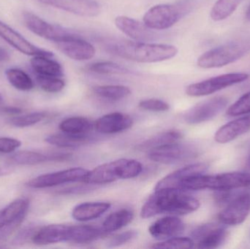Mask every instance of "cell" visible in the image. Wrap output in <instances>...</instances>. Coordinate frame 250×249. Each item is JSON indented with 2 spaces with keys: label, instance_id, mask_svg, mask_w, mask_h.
<instances>
[{
  "label": "cell",
  "instance_id": "1",
  "mask_svg": "<svg viewBox=\"0 0 250 249\" xmlns=\"http://www.w3.org/2000/svg\"><path fill=\"white\" fill-rule=\"evenodd\" d=\"M200 207V202L195 197L180 190H154L142 207L141 216L149 219L159 214L180 216L193 213Z\"/></svg>",
  "mask_w": 250,
  "mask_h": 249
},
{
  "label": "cell",
  "instance_id": "2",
  "mask_svg": "<svg viewBox=\"0 0 250 249\" xmlns=\"http://www.w3.org/2000/svg\"><path fill=\"white\" fill-rule=\"evenodd\" d=\"M108 50L121 58L141 63L166 61L178 54L174 45L138 41H120L110 45Z\"/></svg>",
  "mask_w": 250,
  "mask_h": 249
},
{
  "label": "cell",
  "instance_id": "3",
  "mask_svg": "<svg viewBox=\"0 0 250 249\" xmlns=\"http://www.w3.org/2000/svg\"><path fill=\"white\" fill-rule=\"evenodd\" d=\"M250 187V172H231L191 177L182 184L183 191L234 190Z\"/></svg>",
  "mask_w": 250,
  "mask_h": 249
},
{
  "label": "cell",
  "instance_id": "4",
  "mask_svg": "<svg viewBox=\"0 0 250 249\" xmlns=\"http://www.w3.org/2000/svg\"><path fill=\"white\" fill-rule=\"evenodd\" d=\"M143 166L135 159H120L103 164L89 171L83 181L86 184H110L121 179L135 178L141 173Z\"/></svg>",
  "mask_w": 250,
  "mask_h": 249
},
{
  "label": "cell",
  "instance_id": "5",
  "mask_svg": "<svg viewBox=\"0 0 250 249\" xmlns=\"http://www.w3.org/2000/svg\"><path fill=\"white\" fill-rule=\"evenodd\" d=\"M195 6L194 0H182L173 4H157L146 12L143 21L153 30H166L189 14Z\"/></svg>",
  "mask_w": 250,
  "mask_h": 249
},
{
  "label": "cell",
  "instance_id": "6",
  "mask_svg": "<svg viewBox=\"0 0 250 249\" xmlns=\"http://www.w3.org/2000/svg\"><path fill=\"white\" fill-rule=\"evenodd\" d=\"M250 51V37L223 44L200 56L197 65L202 69L220 68L242 58Z\"/></svg>",
  "mask_w": 250,
  "mask_h": 249
},
{
  "label": "cell",
  "instance_id": "7",
  "mask_svg": "<svg viewBox=\"0 0 250 249\" xmlns=\"http://www.w3.org/2000/svg\"><path fill=\"white\" fill-rule=\"evenodd\" d=\"M23 21L32 33L54 43L78 36L73 31L60 25L48 23L30 12H23Z\"/></svg>",
  "mask_w": 250,
  "mask_h": 249
},
{
  "label": "cell",
  "instance_id": "8",
  "mask_svg": "<svg viewBox=\"0 0 250 249\" xmlns=\"http://www.w3.org/2000/svg\"><path fill=\"white\" fill-rule=\"evenodd\" d=\"M248 78L249 75L244 73L220 75L198 83H192L186 88L185 92L190 96H207L226 88L242 83Z\"/></svg>",
  "mask_w": 250,
  "mask_h": 249
},
{
  "label": "cell",
  "instance_id": "9",
  "mask_svg": "<svg viewBox=\"0 0 250 249\" xmlns=\"http://www.w3.org/2000/svg\"><path fill=\"white\" fill-rule=\"evenodd\" d=\"M198 153V149L192 145L176 142L151 149L148 156L153 162L173 165L193 159Z\"/></svg>",
  "mask_w": 250,
  "mask_h": 249
},
{
  "label": "cell",
  "instance_id": "10",
  "mask_svg": "<svg viewBox=\"0 0 250 249\" xmlns=\"http://www.w3.org/2000/svg\"><path fill=\"white\" fill-rule=\"evenodd\" d=\"M229 100L224 96L206 99L194 105L184 114V119L189 124L206 122L217 116L227 106Z\"/></svg>",
  "mask_w": 250,
  "mask_h": 249
},
{
  "label": "cell",
  "instance_id": "11",
  "mask_svg": "<svg viewBox=\"0 0 250 249\" xmlns=\"http://www.w3.org/2000/svg\"><path fill=\"white\" fill-rule=\"evenodd\" d=\"M89 171L82 168H70L58 172L44 174L28 181L27 187L32 189H45L70 182L83 181Z\"/></svg>",
  "mask_w": 250,
  "mask_h": 249
},
{
  "label": "cell",
  "instance_id": "12",
  "mask_svg": "<svg viewBox=\"0 0 250 249\" xmlns=\"http://www.w3.org/2000/svg\"><path fill=\"white\" fill-rule=\"evenodd\" d=\"M0 38L7 42L9 45L16 48L17 51L25 55L45 56L54 57V54L31 43L26 38H23L17 31L0 20Z\"/></svg>",
  "mask_w": 250,
  "mask_h": 249
},
{
  "label": "cell",
  "instance_id": "13",
  "mask_svg": "<svg viewBox=\"0 0 250 249\" xmlns=\"http://www.w3.org/2000/svg\"><path fill=\"white\" fill-rule=\"evenodd\" d=\"M250 212V195L239 194L233 198L218 216L220 222L226 225H240L246 220Z\"/></svg>",
  "mask_w": 250,
  "mask_h": 249
},
{
  "label": "cell",
  "instance_id": "14",
  "mask_svg": "<svg viewBox=\"0 0 250 249\" xmlns=\"http://www.w3.org/2000/svg\"><path fill=\"white\" fill-rule=\"evenodd\" d=\"M227 235L226 228L214 223L200 225L191 233L198 248L204 249L218 248L226 241Z\"/></svg>",
  "mask_w": 250,
  "mask_h": 249
},
{
  "label": "cell",
  "instance_id": "15",
  "mask_svg": "<svg viewBox=\"0 0 250 249\" xmlns=\"http://www.w3.org/2000/svg\"><path fill=\"white\" fill-rule=\"evenodd\" d=\"M64 11L82 16L95 17L101 13V4L95 0H38Z\"/></svg>",
  "mask_w": 250,
  "mask_h": 249
},
{
  "label": "cell",
  "instance_id": "16",
  "mask_svg": "<svg viewBox=\"0 0 250 249\" xmlns=\"http://www.w3.org/2000/svg\"><path fill=\"white\" fill-rule=\"evenodd\" d=\"M116 26L125 35L138 42H151L158 38L153 29L148 28L144 22L125 16H117L114 20Z\"/></svg>",
  "mask_w": 250,
  "mask_h": 249
},
{
  "label": "cell",
  "instance_id": "17",
  "mask_svg": "<svg viewBox=\"0 0 250 249\" xmlns=\"http://www.w3.org/2000/svg\"><path fill=\"white\" fill-rule=\"evenodd\" d=\"M208 166L206 163H195L180 168L174 172L160 180L154 190H181L182 184L191 177L202 175L207 172ZM183 191V190H182Z\"/></svg>",
  "mask_w": 250,
  "mask_h": 249
},
{
  "label": "cell",
  "instance_id": "18",
  "mask_svg": "<svg viewBox=\"0 0 250 249\" xmlns=\"http://www.w3.org/2000/svg\"><path fill=\"white\" fill-rule=\"evenodd\" d=\"M55 44L62 53L76 61H82L91 59L95 57L96 53L93 45L85 40L79 35Z\"/></svg>",
  "mask_w": 250,
  "mask_h": 249
},
{
  "label": "cell",
  "instance_id": "19",
  "mask_svg": "<svg viewBox=\"0 0 250 249\" xmlns=\"http://www.w3.org/2000/svg\"><path fill=\"white\" fill-rule=\"evenodd\" d=\"M71 228L72 226L65 225H50L42 227L32 235V242L39 246L69 242Z\"/></svg>",
  "mask_w": 250,
  "mask_h": 249
},
{
  "label": "cell",
  "instance_id": "20",
  "mask_svg": "<svg viewBox=\"0 0 250 249\" xmlns=\"http://www.w3.org/2000/svg\"><path fill=\"white\" fill-rule=\"evenodd\" d=\"M29 201L26 198H19L0 211V230L4 228L18 226L22 222L29 210Z\"/></svg>",
  "mask_w": 250,
  "mask_h": 249
},
{
  "label": "cell",
  "instance_id": "21",
  "mask_svg": "<svg viewBox=\"0 0 250 249\" xmlns=\"http://www.w3.org/2000/svg\"><path fill=\"white\" fill-rule=\"evenodd\" d=\"M185 230V225L176 216H166L153 223L148 229L150 235L157 240L169 239L178 236Z\"/></svg>",
  "mask_w": 250,
  "mask_h": 249
},
{
  "label": "cell",
  "instance_id": "22",
  "mask_svg": "<svg viewBox=\"0 0 250 249\" xmlns=\"http://www.w3.org/2000/svg\"><path fill=\"white\" fill-rule=\"evenodd\" d=\"M133 124L132 118L122 113H112L101 117L95 122L98 133L110 134L122 133L130 128Z\"/></svg>",
  "mask_w": 250,
  "mask_h": 249
},
{
  "label": "cell",
  "instance_id": "23",
  "mask_svg": "<svg viewBox=\"0 0 250 249\" xmlns=\"http://www.w3.org/2000/svg\"><path fill=\"white\" fill-rule=\"evenodd\" d=\"M250 130V116L242 117L230 121L220 127L214 135V140L219 143H227L245 134Z\"/></svg>",
  "mask_w": 250,
  "mask_h": 249
},
{
  "label": "cell",
  "instance_id": "24",
  "mask_svg": "<svg viewBox=\"0 0 250 249\" xmlns=\"http://www.w3.org/2000/svg\"><path fill=\"white\" fill-rule=\"evenodd\" d=\"M111 208V204L105 202H90L79 205L72 212L73 219L79 222H87L98 219Z\"/></svg>",
  "mask_w": 250,
  "mask_h": 249
},
{
  "label": "cell",
  "instance_id": "25",
  "mask_svg": "<svg viewBox=\"0 0 250 249\" xmlns=\"http://www.w3.org/2000/svg\"><path fill=\"white\" fill-rule=\"evenodd\" d=\"M52 58L45 56H35L31 58V67L37 76L59 77L64 76L62 66Z\"/></svg>",
  "mask_w": 250,
  "mask_h": 249
},
{
  "label": "cell",
  "instance_id": "26",
  "mask_svg": "<svg viewBox=\"0 0 250 249\" xmlns=\"http://www.w3.org/2000/svg\"><path fill=\"white\" fill-rule=\"evenodd\" d=\"M91 137L87 134H74L63 133L51 134L45 138V141L53 146L64 149H76L89 143Z\"/></svg>",
  "mask_w": 250,
  "mask_h": 249
},
{
  "label": "cell",
  "instance_id": "27",
  "mask_svg": "<svg viewBox=\"0 0 250 249\" xmlns=\"http://www.w3.org/2000/svg\"><path fill=\"white\" fill-rule=\"evenodd\" d=\"M104 230L89 225L72 226L71 235L69 242L85 244L93 242L105 235Z\"/></svg>",
  "mask_w": 250,
  "mask_h": 249
},
{
  "label": "cell",
  "instance_id": "28",
  "mask_svg": "<svg viewBox=\"0 0 250 249\" xmlns=\"http://www.w3.org/2000/svg\"><path fill=\"white\" fill-rule=\"evenodd\" d=\"M182 137V134L177 130H168L156 134L150 137L138 146V149L142 151H150L151 149L160 146H166L170 143L179 141Z\"/></svg>",
  "mask_w": 250,
  "mask_h": 249
},
{
  "label": "cell",
  "instance_id": "29",
  "mask_svg": "<svg viewBox=\"0 0 250 249\" xmlns=\"http://www.w3.org/2000/svg\"><path fill=\"white\" fill-rule=\"evenodd\" d=\"M133 217V213L127 209H123L114 212L105 219L103 224V230L105 231V233L119 230L129 225Z\"/></svg>",
  "mask_w": 250,
  "mask_h": 249
},
{
  "label": "cell",
  "instance_id": "30",
  "mask_svg": "<svg viewBox=\"0 0 250 249\" xmlns=\"http://www.w3.org/2000/svg\"><path fill=\"white\" fill-rule=\"evenodd\" d=\"M92 127L93 124L88 118L81 116L70 117L60 124V130L62 132L74 134H87Z\"/></svg>",
  "mask_w": 250,
  "mask_h": 249
},
{
  "label": "cell",
  "instance_id": "31",
  "mask_svg": "<svg viewBox=\"0 0 250 249\" xmlns=\"http://www.w3.org/2000/svg\"><path fill=\"white\" fill-rule=\"evenodd\" d=\"M7 80L12 86L21 92H29L34 88V82L30 76L23 70L11 68L5 71Z\"/></svg>",
  "mask_w": 250,
  "mask_h": 249
},
{
  "label": "cell",
  "instance_id": "32",
  "mask_svg": "<svg viewBox=\"0 0 250 249\" xmlns=\"http://www.w3.org/2000/svg\"><path fill=\"white\" fill-rule=\"evenodd\" d=\"M244 0H217L211 9L210 16L214 21H220L231 16Z\"/></svg>",
  "mask_w": 250,
  "mask_h": 249
},
{
  "label": "cell",
  "instance_id": "33",
  "mask_svg": "<svg viewBox=\"0 0 250 249\" xmlns=\"http://www.w3.org/2000/svg\"><path fill=\"white\" fill-rule=\"evenodd\" d=\"M93 91L94 93L100 97L113 101L124 99L131 94L130 89L123 85L95 86Z\"/></svg>",
  "mask_w": 250,
  "mask_h": 249
},
{
  "label": "cell",
  "instance_id": "34",
  "mask_svg": "<svg viewBox=\"0 0 250 249\" xmlns=\"http://www.w3.org/2000/svg\"><path fill=\"white\" fill-rule=\"evenodd\" d=\"M13 163L20 165H36L45 162H51V153L43 154L32 151H21L11 157Z\"/></svg>",
  "mask_w": 250,
  "mask_h": 249
},
{
  "label": "cell",
  "instance_id": "35",
  "mask_svg": "<svg viewBox=\"0 0 250 249\" xmlns=\"http://www.w3.org/2000/svg\"><path fill=\"white\" fill-rule=\"evenodd\" d=\"M89 70L93 73L103 75L130 74L129 69L112 61H100L89 66Z\"/></svg>",
  "mask_w": 250,
  "mask_h": 249
},
{
  "label": "cell",
  "instance_id": "36",
  "mask_svg": "<svg viewBox=\"0 0 250 249\" xmlns=\"http://www.w3.org/2000/svg\"><path fill=\"white\" fill-rule=\"evenodd\" d=\"M36 80L41 89L48 93L61 92L65 86V83L61 77L37 76Z\"/></svg>",
  "mask_w": 250,
  "mask_h": 249
},
{
  "label": "cell",
  "instance_id": "37",
  "mask_svg": "<svg viewBox=\"0 0 250 249\" xmlns=\"http://www.w3.org/2000/svg\"><path fill=\"white\" fill-rule=\"evenodd\" d=\"M45 114L43 113H31L25 115H18L10 118V124L16 127L23 128V127H31L41 122L45 118Z\"/></svg>",
  "mask_w": 250,
  "mask_h": 249
},
{
  "label": "cell",
  "instance_id": "38",
  "mask_svg": "<svg viewBox=\"0 0 250 249\" xmlns=\"http://www.w3.org/2000/svg\"><path fill=\"white\" fill-rule=\"evenodd\" d=\"M193 247L194 241L192 238L176 236L154 244L151 247L154 249H191Z\"/></svg>",
  "mask_w": 250,
  "mask_h": 249
},
{
  "label": "cell",
  "instance_id": "39",
  "mask_svg": "<svg viewBox=\"0 0 250 249\" xmlns=\"http://www.w3.org/2000/svg\"><path fill=\"white\" fill-rule=\"evenodd\" d=\"M250 114V91L242 95L233 105L229 107L227 114L229 116H239Z\"/></svg>",
  "mask_w": 250,
  "mask_h": 249
},
{
  "label": "cell",
  "instance_id": "40",
  "mask_svg": "<svg viewBox=\"0 0 250 249\" xmlns=\"http://www.w3.org/2000/svg\"><path fill=\"white\" fill-rule=\"evenodd\" d=\"M138 106L141 109L153 112H165L170 108V105L167 102L159 99H144L139 102Z\"/></svg>",
  "mask_w": 250,
  "mask_h": 249
},
{
  "label": "cell",
  "instance_id": "41",
  "mask_svg": "<svg viewBox=\"0 0 250 249\" xmlns=\"http://www.w3.org/2000/svg\"><path fill=\"white\" fill-rule=\"evenodd\" d=\"M137 236H138V232L135 230L126 231L123 233L118 234L110 240L108 247L110 248L120 247L129 241H132V240L136 238Z\"/></svg>",
  "mask_w": 250,
  "mask_h": 249
},
{
  "label": "cell",
  "instance_id": "42",
  "mask_svg": "<svg viewBox=\"0 0 250 249\" xmlns=\"http://www.w3.org/2000/svg\"><path fill=\"white\" fill-rule=\"evenodd\" d=\"M21 142L12 137H0V153H10L19 149Z\"/></svg>",
  "mask_w": 250,
  "mask_h": 249
},
{
  "label": "cell",
  "instance_id": "43",
  "mask_svg": "<svg viewBox=\"0 0 250 249\" xmlns=\"http://www.w3.org/2000/svg\"><path fill=\"white\" fill-rule=\"evenodd\" d=\"M233 190H216L214 194L216 203L220 206L229 204L237 195L233 193Z\"/></svg>",
  "mask_w": 250,
  "mask_h": 249
},
{
  "label": "cell",
  "instance_id": "44",
  "mask_svg": "<svg viewBox=\"0 0 250 249\" xmlns=\"http://www.w3.org/2000/svg\"><path fill=\"white\" fill-rule=\"evenodd\" d=\"M4 111L7 114L17 115H20L23 112L21 108H16V107H6L4 108Z\"/></svg>",
  "mask_w": 250,
  "mask_h": 249
},
{
  "label": "cell",
  "instance_id": "45",
  "mask_svg": "<svg viewBox=\"0 0 250 249\" xmlns=\"http://www.w3.org/2000/svg\"><path fill=\"white\" fill-rule=\"evenodd\" d=\"M9 58H10V55H9L7 50L0 48V61H4V60L8 59Z\"/></svg>",
  "mask_w": 250,
  "mask_h": 249
},
{
  "label": "cell",
  "instance_id": "46",
  "mask_svg": "<svg viewBox=\"0 0 250 249\" xmlns=\"http://www.w3.org/2000/svg\"><path fill=\"white\" fill-rule=\"evenodd\" d=\"M246 19L250 22V3L246 11Z\"/></svg>",
  "mask_w": 250,
  "mask_h": 249
},
{
  "label": "cell",
  "instance_id": "47",
  "mask_svg": "<svg viewBox=\"0 0 250 249\" xmlns=\"http://www.w3.org/2000/svg\"><path fill=\"white\" fill-rule=\"evenodd\" d=\"M2 102H3L2 96H1V94H0V107H1V104H2Z\"/></svg>",
  "mask_w": 250,
  "mask_h": 249
},
{
  "label": "cell",
  "instance_id": "48",
  "mask_svg": "<svg viewBox=\"0 0 250 249\" xmlns=\"http://www.w3.org/2000/svg\"><path fill=\"white\" fill-rule=\"evenodd\" d=\"M248 166H249V168H250V156L249 160H248Z\"/></svg>",
  "mask_w": 250,
  "mask_h": 249
}]
</instances>
